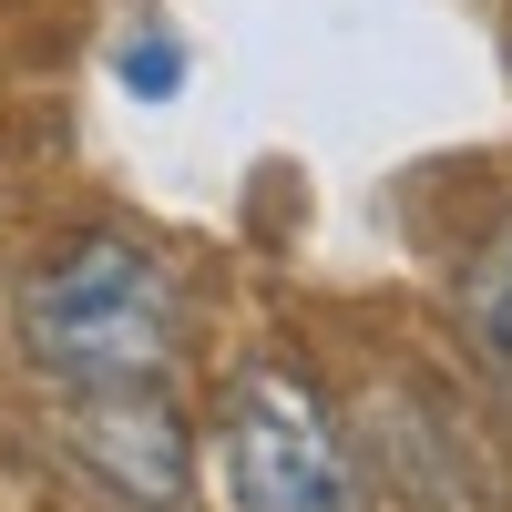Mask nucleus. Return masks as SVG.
<instances>
[{
  "label": "nucleus",
  "mask_w": 512,
  "mask_h": 512,
  "mask_svg": "<svg viewBox=\"0 0 512 512\" xmlns=\"http://www.w3.org/2000/svg\"><path fill=\"white\" fill-rule=\"evenodd\" d=\"M123 82H134L144 103H164V93H175V82H185V62H175V41H164V31H144L134 52H123Z\"/></svg>",
  "instance_id": "5"
},
{
  "label": "nucleus",
  "mask_w": 512,
  "mask_h": 512,
  "mask_svg": "<svg viewBox=\"0 0 512 512\" xmlns=\"http://www.w3.org/2000/svg\"><path fill=\"white\" fill-rule=\"evenodd\" d=\"M72 451H82V472L103 492L144 502V512L185 502V420L164 410V390H82Z\"/></svg>",
  "instance_id": "3"
},
{
  "label": "nucleus",
  "mask_w": 512,
  "mask_h": 512,
  "mask_svg": "<svg viewBox=\"0 0 512 512\" xmlns=\"http://www.w3.org/2000/svg\"><path fill=\"white\" fill-rule=\"evenodd\" d=\"M216 451H226L236 512H359V461L338 441L328 400L287 359H246L226 379Z\"/></svg>",
  "instance_id": "2"
},
{
  "label": "nucleus",
  "mask_w": 512,
  "mask_h": 512,
  "mask_svg": "<svg viewBox=\"0 0 512 512\" xmlns=\"http://www.w3.org/2000/svg\"><path fill=\"white\" fill-rule=\"evenodd\" d=\"M21 338L72 390H154L185 349V297L164 277V256H144L134 236H82L31 277Z\"/></svg>",
  "instance_id": "1"
},
{
  "label": "nucleus",
  "mask_w": 512,
  "mask_h": 512,
  "mask_svg": "<svg viewBox=\"0 0 512 512\" xmlns=\"http://www.w3.org/2000/svg\"><path fill=\"white\" fill-rule=\"evenodd\" d=\"M472 308H482V338H492V359L512 369V236L482 256V287H472Z\"/></svg>",
  "instance_id": "4"
}]
</instances>
